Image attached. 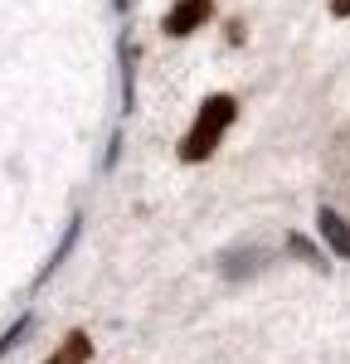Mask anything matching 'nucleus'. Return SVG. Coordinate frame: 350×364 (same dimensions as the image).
Instances as JSON below:
<instances>
[{"mask_svg": "<svg viewBox=\"0 0 350 364\" xmlns=\"http://www.w3.org/2000/svg\"><path fill=\"white\" fill-rule=\"evenodd\" d=\"M233 117H238V102H233L229 92L204 97V102H200V117H195V127L185 132V141H180V161H185V166H200V161H209V156L219 151L224 132L233 127Z\"/></svg>", "mask_w": 350, "mask_h": 364, "instance_id": "obj_1", "label": "nucleus"}, {"mask_svg": "<svg viewBox=\"0 0 350 364\" xmlns=\"http://www.w3.org/2000/svg\"><path fill=\"white\" fill-rule=\"evenodd\" d=\"M209 15H214V0H175L171 10H166V20H161V29L171 39H185L200 25H209Z\"/></svg>", "mask_w": 350, "mask_h": 364, "instance_id": "obj_2", "label": "nucleus"}, {"mask_svg": "<svg viewBox=\"0 0 350 364\" xmlns=\"http://www.w3.org/2000/svg\"><path fill=\"white\" fill-rule=\"evenodd\" d=\"M317 228H321L326 248L336 252V257H350V224L336 214V209H321V214H317Z\"/></svg>", "mask_w": 350, "mask_h": 364, "instance_id": "obj_3", "label": "nucleus"}, {"mask_svg": "<svg viewBox=\"0 0 350 364\" xmlns=\"http://www.w3.org/2000/svg\"><path fill=\"white\" fill-rule=\"evenodd\" d=\"M88 360H92V340H88V331H68L63 345H58L44 364H88Z\"/></svg>", "mask_w": 350, "mask_h": 364, "instance_id": "obj_4", "label": "nucleus"}, {"mask_svg": "<svg viewBox=\"0 0 350 364\" xmlns=\"http://www.w3.org/2000/svg\"><path fill=\"white\" fill-rule=\"evenodd\" d=\"M73 243H78V219L68 224V233H63V243H58V248H54V257L44 262V272H39V282H49V277H54V267L63 262V257H68V252H73Z\"/></svg>", "mask_w": 350, "mask_h": 364, "instance_id": "obj_5", "label": "nucleus"}, {"mask_svg": "<svg viewBox=\"0 0 350 364\" xmlns=\"http://www.w3.org/2000/svg\"><path fill=\"white\" fill-rule=\"evenodd\" d=\"M29 326H34V316H20V321H15V326H10V331L0 336V360H5V355H10V350H15V345L29 336Z\"/></svg>", "mask_w": 350, "mask_h": 364, "instance_id": "obj_6", "label": "nucleus"}, {"mask_svg": "<svg viewBox=\"0 0 350 364\" xmlns=\"http://www.w3.org/2000/svg\"><path fill=\"white\" fill-rule=\"evenodd\" d=\"M287 248L297 252V257H307V262H312V267H317V272H326V257H321V252L312 248V243H307V238H302V233H287Z\"/></svg>", "mask_w": 350, "mask_h": 364, "instance_id": "obj_7", "label": "nucleus"}, {"mask_svg": "<svg viewBox=\"0 0 350 364\" xmlns=\"http://www.w3.org/2000/svg\"><path fill=\"white\" fill-rule=\"evenodd\" d=\"M331 15H336V20H346V15H350V0H331Z\"/></svg>", "mask_w": 350, "mask_h": 364, "instance_id": "obj_8", "label": "nucleus"}, {"mask_svg": "<svg viewBox=\"0 0 350 364\" xmlns=\"http://www.w3.org/2000/svg\"><path fill=\"white\" fill-rule=\"evenodd\" d=\"M127 5H132V0H117V10H127Z\"/></svg>", "mask_w": 350, "mask_h": 364, "instance_id": "obj_9", "label": "nucleus"}]
</instances>
